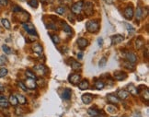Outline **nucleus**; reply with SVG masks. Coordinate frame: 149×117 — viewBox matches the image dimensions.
Segmentation results:
<instances>
[{
  "instance_id": "f257e3e1",
  "label": "nucleus",
  "mask_w": 149,
  "mask_h": 117,
  "mask_svg": "<svg viewBox=\"0 0 149 117\" xmlns=\"http://www.w3.org/2000/svg\"><path fill=\"white\" fill-rule=\"evenodd\" d=\"M86 27L88 32H91V33H96L99 30V23L97 20H90L87 23Z\"/></svg>"
},
{
  "instance_id": "f03ea898",
  "label": "nucleus",
  "mask_w": 149,
  "mask_h": 117,
  "mask_svg": "<svg viewBox=\"0 0 149 117\" xmlns=\"http://www.w3.org/2000/svg\"><path fill=\"white\" fill-rule=\"evenodd\" d=\"M83 5H84V1H82V0L75 3L71 8L72 12H73L74 14H79L82 11V9H83Z\"/></svg>"
},
{
  "instance_id": "7ed1b4c3",
  "label": "nucleus",
  "mask_w": 149,
  "mask_h": 117,
  "mask_svg": "<svg viewBox=\"0 0 149 117\" xmlns=\"http://www.w3.org/2000/svg\"><path fill=\"white\" fill-rule=\"evenodd\" d=\"M83 9L87 16H91L93 14V4L91 2H86L83 5Z\"/></svg>"
},
{
  "instance_id": "20e7f679",
  "label": "nucleus",
  "mask_w": 149,
  "mask_h": 117,
  "mask_svg": "<svg viewBox=\"0 0 149 117\" xmlns=\"http://www.w3.org/2000/svg\"><path fill=\"white\" fill-rule=\"evenodd\" d=\"M124 58L126 59V61H128V62H130V63L132 64H135L137 62V56L136 54H135L134 53L132 52H127L125 54H124Z\"/></svg>"
},
{
  "instance_id": "39448f33",
  "label": "nucleus",
  "mask_w": 149,
  "mask_h": 117,
  "mask_svg": "<svg viewBox=\"0 0 149 117\" xmlns=\"http://www.w3.org/2000/svg\"><path fill=\"white\" fill-rule=\"evenodd\" d=\"M23 28L29 34H30V35H36V30L35 27L33 26V24H32V23H23Z\"/></svg>"
},
{
  "instance_id": "423d86ee",
  "label": "nucleus",
  "mask_w": 149,
  "mask_h": 117,
  "mask_svg": "<svg viewBox=\"0 0 149 117\" xmlns=\"http://www.w3.org/2000/svg\"><path fill=\"white\" fill-rule=\"evenodd\" d=\"M25 86L27 87L28 90H35L36 87H37V84L34 78H30V77H28L27 79L25 80Z\"/></svg>"
},
{
  "instance_id": "0eeeda50",
  "label": "nucleus",
  "mask_w": 149,
  "mask_h": 117,
  "mask_svg": "<svg viewBox=\"0 0 149 117\" xmlns=\"http://www.w3.org/2000/svg\"><path fill=\"white\" fill-rule=\"evenodd\" d=\"M111 44H112V45H115V44H119L123 42L124 37L123 35H121V34H116V35L111 36Z\"/></svg>"
},
{
  "instance_id": "6e6552de",
  "label": "nucleus",
  "mask_w": 149,
  "mask_h": 117,
  "mask_svg": "<svg viewBox=\"0 0 149 117\" xmlns=\"http://www.w3.org/2000/svg\"><path fill=\"white\" fill-rule=\"evenodd\" d=\"M113 77L116 80H118V81H122V80L127 78V74H126L125 72H122V71H116V72H114Z\"/></svg>"
},
{
  "instance_id": "1a4fd4ad",
  "label": "nucleus",
  "mask_w": 149,
  "mask_h": 117,
  "mask_svg": "<svg viewBox=\"0 0 149 117\" xmlns=\"http://www.w3.org/2000/svg\"><path fill=\"white\" fill-rule=\"evenodd\" d=\"M124 17H125V19H132V18H134V15H135V13H134V9H132V6H127L125 9H124Z\"/></svg>"
},
{
  "instance_id": "9d476101",
  "label": "nucleus",
  "mask_w": 149,
  "mask_h": 117,
  "mask_svg": "<svg viewBox=\"0 0 149 117\" xmlns=\"http://www.w3.org/2000/svg\"><path fill=\"white\" fill-rule=\"evenodd\" d=\"M80 79H81V77H80L79 74H72L69 77V82L73 85L78 84L80 82Z\"/></svg>"
},
{
  "instance_id": "9b49d317",
  "label": "nucleus",
  "mask_w": 149,
  "mask_h": 117,
  "mask_svg": "<svg viewBox=\"0 0 149 117\" xmlns=\"http://www.w3.org/2000/svg\"><path fill=\"white\" fill-rule=\"evenodd\" d=\"M129 96H130V93L125 90H120L117 92V97L120 100H126Z\"/></svg>"
},
{
  "instance_id": "f8f14e48",
  "label": "nucleus",
  "mask_w": 149,
  "mask_h": 117,
  "mask_svg": "<svg viewBox=\"0 0 149 117\" xmlns=\"http://www.w3.org/2000/svg\"><path fill=\"white\" fill-rule=\"evenodd\" d=\"M76 42H77V46L81 50L85 49L88 45V41L87 39H85V38H79Z\"/></svg>"
},
{
  "instance_id": "ddd939ff",
  "label": "nucleus",
  "mask_w": 149,
  "mask_h": 117,
  "mask_svg": "<svg viewBox=\"0 0 149 117\" xmlns=\"http://www.w3.org/2000/svg\"><path fill=\"white\" fill-rule=\"evenodd\" d=\"M82 101L85 103V104H89L91 103V101L93 100V96L90 93H86V94L82 95Z\"/></svg>"
},
{
  "instance_id": "4468645a",
  "label": "nucleus",
  "mask_w": 149,
  "mask_h": 117,
  "mask_svg": "<svg viewBox=\"0 0 149 117\" xmlns=\"http://www.w3.org/2000/svg\"><path fill=\"white\" fill-rule=\"evenodd\" d=\"M32 50H33L34 53H36V54H39V55L42 54V52H43L42 46L41 45L39 42H35V43H33V45H32Z\"/></svg>"
},
{
  "instance_id": "2eb2a0df",
  "label": "nucleus",
  "mask_w": 149,
  "mask_h": 117,
  "mask_svg": "<svg viewBox=\"0 0 149 117\" xmlns=\"http://www.w3.org/2000/svg\"><path fill=\"white\" fill-rule=\"evenodd\" d=\"M34 69H35V71L37 72L39 75H45V73L47 72L46 67L42 65H35V67H34Z\"/></svg>"
},
{
  "instance_id": "dca6fc26",
  "label": "nucleus",
  "mask_w": 149,
  "mask_h": 117,
  "mask_svg": "<svg viewBox=\"0 0 149 117\" xmlns=\"http://www.w3.org/2000/svg\"><path fill=\"white\" fill-rule=\"evenodd\" d=\"M107 100L109 103H112V104H117V103H120V99L118 98L117 96H115V95H111V94L108 95Z\"/></svg>"
},
{
  "instance_id": "f3484780",
  "label": "nucleus",
  "mask_w": 149,
  "mask_h": 117,
  "mask_svg": "<svg viewBox=\"0 0 149 117\" xmlns=\"http://www.w3.org/2000/svg\"><path fill=\"white\" fill-rule=\"evenodd\" d=\"M78 88L81 90H88V89L89 88V83H88V81L87 79L82 80V81H80L79 83H78Z\"/></svg>"
},
{
  "instance_id": "a211bd4d",
  "label": "nucleus",
  "mask_w": 149,
  "mask_h": 117,
  "mask_svg": "<svg viewBox=\"0 0 149 117\" xmlns=\"http://www.w3.org/2000/svg\"><path fill=\"white\" fill-rule=\"evenodd\" d=\"M9 105V100H6L3 95H0V107L1 108H7Z\"/></svg>"
},
{
  "instance_id": "6ab92c4d",
  "label": "nucleus",
  "mask_w": 149,
  "mask_h": 117,
  "mask_svg": "<svg viewBox=\"0 0 149 117\" xmlns=\"http://www.w3.org/2000/svg\"><path fill=\"white\" fill-rule=\"evenodd\" d=\"M144 44H145V42H144L143 38L138 37V38L136 39V40H135V48H136L137 50H139V49L142 48V47L144 46Z\"/></svg>"
},
{
  "instance_id": "aec40b11",
  "label": "nucleus",
  "mask_w": 149,
  "mask_h": 117,
  "mask_svg": "<svg viewBox=\"0 0 149 117\" xmlns=\"http://www.w3.org/2000/svg\"><path fill=\"white\" fill-rule=\"evenodd\" d=\"M71 95H72V90L70 89H65L63 91V98L64 100H68L71 99Z\"/></svg>"
},
{
  "instance_id": "412c9836",
  "label": "nucleus",
  "mask_w": 149,
  "mask_h": 117,
  "mask_svg": "<svg viewBox=\"0 0 149 117\" xmlns=\"http://www.w3.org/2000/svg\"><path fill=\"white\" fill-rule=\"evenodd\" d=\"M16 97H17L18 103H19V104H21V105L27 104V99H26V97L24 96V95L18 94V95H16Z\"/></svg>"
},
{
  "instance_id": "4be33fe9",
  "label": "nucleus",
  "mask_w": 149,
  "mask_h": 117,
  "mask_svg": "<svg viewBox=\"0 0 149 117\" xmlns=\"http://www.w3.org/2000/svg\"><path fill=\"white\" fill-rule=\"evenodd\" d=\"M129 88V93L132 95H134V96H136L137 94H138V90H137L136 87H135V86L132 85V84H131V85L128 86Z\"/></svg>"
},
{
  "instance_id": "5701e85b",
  "label": "nucleus",
  "mask_w": 149,
  "mask_h": 117,
  "mask_svg": "<svg viewBox=\"0 0 149 117\" xmlns=\"http://www.w3.org/2000/svg\"><path fill=\"white\" fill-rule=\"evenodd\" d=\"M9 103H10L12 106H17L18 105V100H17V97L15 95H10L9 96Z\"/></svg>"
},
{
  "instance_id": "b1692460",
  "label": "nucleus",
  "mask_w": 149,
  "mask_h": 117,
  "mask_svg": "<svg viewBox=\"0 0 149 117\" xmlns=\"http://www.w3.org/2000/svg\"><path fill=\"white\" fill-rule=\"evenodd\" d=\"M122 64H123V65H124V67H125V68L129 69V70H131V71L135 70V65H134V64L130 63V62H128V61H125V62H123Z\"/></svg>"
},
{
  "instance_id": "393cba45",
  "label": "nucleus",
  "mask_w": 149,
  "mask_h": 117,
  "mask_svg": "<svg viewBox=\"0 0 149 117\" xmlns=\"http://www.w3.org/2000/svg\"><path fill=\"white\" fill-rule=\"evenodd\" d=\"M72 69L73 70H79L81 69V67L82 65L80 63H78L77 61H72Z\"/></svg>"
},
{
  "instance_id": "a878e982",
  "label": "nucleus",
  "mask_w": 149,
  "mask_h": 117,
  "mask_svg": "<svg viewBox=\"0 0 149 117\" xmlns=\"http://www.w3.org/2000/svg\"><path fill=\"white\" fill-rule=\"evenodd\" d=\"M1 22H2V25L5 27V29L6 30H10V22H9V19H1Z\"/></svg>"
},
{
  "instance_id": "bb28decb",
  "label": "nucleus",
  "mask_w": 149,
  "mask_h": 117,
  "mask_svg": "<svg viewBox=\"0 0 149 117\" xmlns=\"http://www.w3.org/2000/svg\"><path fill=\"white\" fill-rule=\"evenodd\" d=\"M106 111L111 114H113V113H117V108H115V106H113V105H109L106 108Z\"/></svg>"
},
{
  "instance_id": "cd10ccee",
  "label": "nucleus",
  "mask_w": 149,
  "mask_h": 117,
  "mask_svg": "<svg viewBox=\"0 0 149 117\" xmlns=\"http://www.w3.org/2000/svg\"><path fill=\"white\" fill-rule=\"evenodd\" d=\"M143 17V10H142V9L141 8H137L136 9V11H135V18H136V19H140L141 18Z\"/></svg>"
},
{
  "instance_id": "c85d7f7f",
  "label": "nucleus",
  "mask_w": 149,
  "mask_h": 117,
  "mask_svg": "<svg viewBox=\"0 0 149 117\" xmlns=\"http://www.w3.org/2000/svg\"><path fill=\"white\" fill-rule=\"evenodd\" d=\"M104 86H105V84H104L103 81H101V80H98V81H96V83H95V87H96L97 90H102V89L104 88Z\"/></svg>"
},
{
  "instance_id": "c756f323",
  "label": "nucleus",
  "mask_w": 149,
  "mask_h": 117,
  "mask_svg": "<svg viewBox=\"0 0 149 117\" xmlns=\"http://www.w3.org/2000/svg\"><path fill=\"white\" fill-rule=\"evenodd\" d=\"M88 113L91 116H97L99 114V112H98L97 110H95L94 108H89L88 110Z\"/></svg>"
},
{
  "instance_id": "7c9ffc66",
  "label": "nucleus",
  "mask_w": 149,
  "mask_h": 117,
  "mask_svg": "<svg viewBox=\"0 0 149 117\" xmlns=\"http://www.w3.org/2000/svg\"><path fill=\"white\" fill-rule=\"evenodd\" d=\"M36 84H37V86H39V87H44V86L46 85V81L43 79V78H42V77H39L38 79L36 80Z\"/></svg>"
},
{
  "instance_id": "2f4dec72",
  "label": "nucleus",
  "mask_w": 149,
  "mask_h": 117,
  "mask_svg": "<svg viewBox=\"0 0 149 117\" xmlns=\"http://www.w3.org/2000/svg\"><path fill=\"white\" fill-rule=\"evenodd\" d=\"M63 29H64V31H65L66 33H68V34H70L72 32V29H71V27H70L68 24H66V23H63Z\"/></svg>"
},
{
  "instance_id": "473e14b6",
  "label": "nucleus",
  "mask_w": 149,
  "mask_h": 117,
  "mask_svg": "<svg viewBox=\"0 0 149 117\" xmlns=\"http://www.w3.org/2000/svg\"><path fill=\"white\" fill-rule=\"evenodd\" d=\"M50 35L52 36L51 39H52V41H53V42L54 44H58L59 42H60V39H59V37L56 35V34H51L50 33Z\"/></svg>"
},
{
  "instance_id": "72a5a7b5",
  "label": "nucleus",
  "mask_w": 149,
  "mask_h": 117,
  "mask_svg": "<svg viewBox=\"0 0 149 117\" xmlns=\"http://www.w3.org/2000/svg\"><path fill=\"white\" fill-rule=\"evenodd\" d=\"M106 64H107V58H106V57H102L99 62V67H101V68L105 67Z\"/></svg>"
},
{
  "instance_id": "f704fd0d",
  "label": "nucleus",
  "mask_w": 149,
  "mask_h": 117,
  "mask_svg": "<svg viewBox=\"0 0 149 117\" xmlns=\"http://www.w3.org/2000/svg\"><path fill=\"white\" fill-rule=\"evenodd\" d=\"M9 71H7V69L5 68V67H1L0 68V77H4L7 75Z\"/></svg>"
},
{
  "instance_id": "c9c22d12",
  "label": "nucleus",
  "mask_w": 149,
  "mask_h": 117,
  "mask_svg": "<svg viewBox=\"0 0 149 117\" xmlns=\"http://www.w3.org/2000/svg\"><path fill=\"white\" fill-rule=\"evenodd\" d=\"M7 63V58L5 55H1L0 56V67H3Z\"/></svg>"
},
{
  "instance_id": "e433bc0d",
  "label": "nucleus",
  "mask_w": 149,
  "mask_h": 117,
  "mask_svg": "<svg viewBox=\"0 0 149 117\" xmlns=\"http://www.w3.org/2000/svg\"><path fill=\"white\" fill-rule=\"evenodd\" d=\"M2 50L4 51V53L6 54H11V49L9 48V46L6 45V44H4V45H2Z\"/></svg>"
},
{
  "instance_id": "4c0bfd02",
  "label": "nucleus",
  "mask_w": 149,
  "mask_h": 117,
  "mask_svg": "<svg viewBox=\"0 0 149 117\" xmlns=\"http://www.w3.org/2000/svg\"><path fill=\"white\" fill-rule=\"evenodd\" d=\"M55 12H56L57 14H59V15H63L64 13L65 12V6H59V8H57V9H55Z\"/></svg>"
},
{
  "instance_id": "58836bf2",
  "label": "nucleus",
  "mask_w": 149,
  "mask_h": 117,
  "mask_svg": "<svg viewBox=\"0 0 149 117\" xmlns=\"http://www.w3.org/2000/svg\"><path fill=\"white\" fill-rule=\"evenodd\" d=\"M28 4L32 6V8H38L39 3H38V0H30V1H29Z\"/></svg>"
},
{
  "instance_id": "ea45409f",
  "label": "nucleus",
  "mask_w": 149,
  "mask_h": 117,
  "mask_svg": "<svg viewBox=\"0 0 149 117\" xmlns=\"http://www.w3.org/2000/svg\"><path fill=\"white\" fill-rule=\"evenodd\" d=\"M26 76H27L28 77H30V78H34V79L36 78L35 74H34L32 71H30V70H29V69H28L27 71H26Z\"/></svg>"
},
{
  "instance_id": "a19ab883",
  "label": "nucleus",
  "mask_w": 149,
  "mask_h": 117,
  "mask_svg": "<svg viewBox=\"0 0 149 117\" xmlns=\"http://www.w3.org/2000/svg\"><path fill=\"white\" fill-rule=\"evenodd\" d=\"M15 113L17 115H22L23 110H22L21 107H16V108H15Z\"/></svg>"
},
{
  "instance_id": "79ce46f5",
  "label": "nucleus",
  "mask_w": 149,
  "mask_h": 117,
  "mask_svg": "<svg viewBox=\"0 0 149 117\" xmlns=\"http://www.w3.org/2000/svg\"><path fill=\"white\" fill-rule=\"evenodd\" d=\"M18 85H19V87L21 89V90H23V91H27V90H28L27 87H26V86H25V84H24L23 82L19 81V82H18Z\"/></svg>"
},
{
  "instance_id": "37998d69",
  "label": "nucleus",
  "mask_w": 149,
  "mask_h": 117,
  "mask_svg": "<svg viewBox=\"0 0 149 117\" xmlns=\"http://www.w3.org/2000/svg\"><path fill=\"white\" fill-rule=\"evenodd\" d=\"M98 43H99V47H102V45H103V39L102 38H99V39H98Z\"/></svg>"
},
{
  "instance_id": "c03bdc74",
  "label": "nucleus",
  "mask_w": 149,
  "mask_h": 117,
  "mask_svg": "<svg viewBox=\"0 0 149 117\" xmlns=\"http://www.w3.org/2000/svg\"><path fill=\"white\" fill-rule=\"evenodd\" d=\"M0 5L1 6H6L7 5V0H0Z\"/></svg>"
},
{
  "instance_id": "a18cd8bd",
  "label": "nucleus",
  "mask_w": 149,
  "mask_h": 117,
  "mask_svg": "<svg viewBox=\"0 0 149 117\" xmlns=\"http://www.w3.org/2000/svg\"><path fill=\"white\" fill-rule=\"evenodd\" d=\"M77 57H78V59H81L82 57H83V52H80L79 54H77Z\"/></svg>"
},
{
  "instance_id": "49530a36",
  "label": "nucleus",
  "mask_w": 149,
  "mask_h": 117,
  "mask_svg": "<svg viewBox=\"0 0 149 117\" xmlns=\"http://www.w3.org/2000/svg\"><path fill=\"white\" fill-rule=\"evenodd\" d=\"M145 58H148V50H147V49H146V50H145Z\"/></svg>"
},
{
  "instance_id": "de8ad7c7",
  "label": "nucleus",
  "mask_w": 149,
  "mask_h": 117,
  "mask_svg": "<svg viewBox=\"0 0 149 117\" xmlns=\"http://www.w3.org/2000/svg\"><path fill=\"white\" fill-rule=\"evenodd\" d=\"M105 1L107 3H109V4H111V3H112V0H105Z\"/></svg>"
},
{
  "instance_id": "09e8293b",
  "label": "nucleus",
  "mask_w": 149,
  "mask_h": 117,
  "mask_svg": "<svg viewBox=\"0 0 149 117\" xmlns=\"http://www.w3.org/2000/svg\"><path fill=\"white\" fill-rule=\"evenodd\" d=\"M41 1H42V2H44V1H45V0H41Z\"/></svg>"
},
{
  "instance_id": "8fccbe9b",
  "label": "nucleus",
  "mask_w": 149,
  "mask_h": 117,
  "mask_svg": "<svg viewBox=\"0 0 149 117\" xmlns=\"http://www.w3.org/2000/svg\"><path fill=\"white\" fill-rule=\"evenodd\" d=\"M96 117H99V116H98V115H97V116H96Z\"/></svg>"
}]
</instances>
